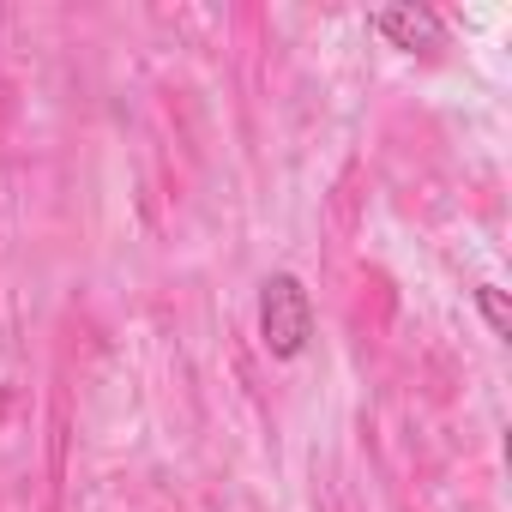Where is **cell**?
<instances>
[{
	"mask_svg": "<svg viewBox=\"0 0 512 512\" xmlns=\"http://www.w3.org/2000/svg\"><path fill=\"white\" fill-rule=\"evenodd\" d=\"M260 338L278 362H296L314 338V302H308V284L296 272H272L260 284Z\"/></svg>",
	"mask_w": 512,
	"mask_h": 512,
	"instance_id": "obj_1",
	"label": "cell"
},
{
	"mask_svg": "<svg viewBox=\"0 0 512 512\" xmlns=\"http://www.w3.org/2000/svg\"><path fill=\"white\" fill-rule=\"evenodd\" d=\"M374 31L392 43V49H434L440 43V19L428 7H380L374 13Z\"/></svg>",
	"mask_w": 512,
	"mask_h": 512,
	"instance_id": "obj_2",
	"label": "cell"
},
{
	"mask_svg": "<svg viewBox=\"0 0 512 512\" xmlns=\"http://www.w3.org/2000/svg\"><path fill=\"white\" fill-rule=\"evenodd\" d=\"M476 314L488 320V332H494V338H512V308H506V290L482 284V290H476Z\"/></svg>",
	"mask_w": 512,
	"mask_h": 512,
	"instance_id": "obj_3",
	"label": "cell"
}]
</instances>
